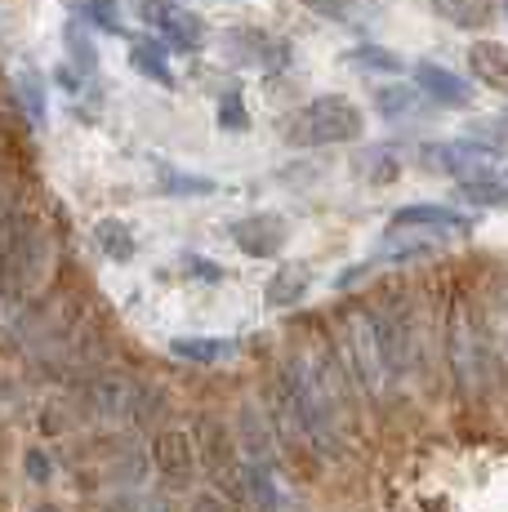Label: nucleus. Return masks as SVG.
<instances>
[{"instance_id": "1", "label": "nucleus", "mask_w": 508, "mask_h": 512, "mask_svg": "<svg viewBox=\"0 0 508 512\" xmlns=\"http://www.w3.org/2000/svg\"><path fill=\"white\" fill-rule=\"evenodd\" d=\"M366 134V112L344 94H321L312 103L295 107L281 121V139L290 147H330V143H353Z\"/></svg>"}, {"instance_id": "2", "label": "nucleus", "mask_w": 508, "mask_h": 512, "mask_svg": "<svg viewBox=\"0 0 508 512\" xmlns=\"http://www.w3.org/2000/svg\"><path fill=\"white\" fill-rule=\"evenodd\" d=\"M446 357H451L459 388L473 397V392L486 383V370H491V343H486V326H482V317H477V303H468V299L451 303V321H446Z\"/></svg>"}, {"instance_id": "3", "label": "nucleus", "mask_w": 508, "mask_h": 512, "mask_svg": "<svg viewBox=\"0 0 508 512\" xmlns=\"http://www.w3.org/2000/svg\"><path fill=\"white\" fill-rule=\"evenodd\" d=\"M370 321H375V339H379V352H384V370L393 383H406L415 374V361H419V321H415V308L393 294L388 303L370 308Z\"/></svg>"}, {"instance_id": "4", "label": "nucleus", "mask_w": 508, "mask_h": 512, "mask_svg": "<svg viewBox=\"0 0 508 512\" xmlns=\"http://www.w3.org/2000/svg\"><path fill=\"white\" fill-rule=\"evenodd\" d=\"M339 334H344V361H348V370H353L357 388L366 392V401H379L384 397L388 370H384V352H379L370 308L344 312V317H339Z\"/></svg>"}, {"instance_id": "5", "label": "nucleus", "mask_w": 508, "mask_h": 512, "mask_svg": "<svg viewBox=\"0 0 508 512\" xmlns=\"http://www.w3.org/2000/svg\"><path fill=\"white\" fill-rule=\"evenodd\" d=\"M134 5H139L143 23L165 41V49H183V54H192V49L205 45V23L192 14V9L174 5V0H134Z\"/></svg>"}, {"instance_id": "6", "label": "nucleus", "mask_w": 508, "mask_h": 512, "mask_svg": "<svg viewBox=\"0 0 508 512\" xmlns=\"http://www.w3.org/2000/svg\"><path fill=\"white\" fill-rule=\"evenodd\" d=\"M424 161L442 174H455V179H477V174H491L500 156L482 143H433L424 147Z\"/></svg>"}, {"instance_id": "7", "label": "nucleus", "mask_w": 508, "mask_h": 512, "mask_svg": "<svg viewBox=\"0 0 508 512\" xmlns=\"http://www.w3.org/2000/svg\"><path fill=\"white\" fill-rule=\"evenodd\" d=\"M152 464H156V472H161L165 481L183 486V481H192V472H197V446H192V437H188V432H179V428L156 432Z\"/></svg>"}, {"instance_id": "8", "label": "nucleus", "mask_w": 508, "mask_h": 512, "mask_svg": "<svg viewBox=\"0 0 508 512\" xmlns=\"http://www.w3.org/2000/svg\"><path fill=\"white\" fill-rule=\"evenodd\" d=\"M232 241L250 254V259H272L286 245V219L277 214H250V219L232 223Z\"/></svg>"}, {"instance_id": "9", "label": "nucleus", "mask_w": 508, "mask_h": 512, "mask_svg": "<svg viewBox=\"0 0 508 512\" xmlns=\"http://www.w3.org/2000/svg\"><path fill=\"white\" fill-rule=\"evenodd\" d=\"M223 49H228L237 63H254V67H277V63H286V49H281V41H272V36L254 32V27H232V32L223 36Z\"/></svg>"}, {"instance_id": "10", "label": "nucleus", "mask_w": 508, "mask_h": 512, "mask_svg": "<svg viewBox=\"0 0 508 512\" xmlns=\"http://www.w3.org/2000/svg\"><path fill=\"white\" fill-rule=\"evenodd\" d=\"M415 85H419V90H424L428 98L446 103V107H468V103H473V85H468L464 76H455L451 67L419 63V67H415Z\"/></svg>"}, {"instance_id": "11", "label": "nucleus", "mask_w": 508, "mask_h": 512, "mask_svg": "<svg viewBox=\"0 0 508 512\" xmlns=\"http://www.w3.org/2000/svg\"><path fill=\"white\" fill-rule=\"evenodd\" d=\"M397 228H433V232H473V219L446 205H402L393 214Z\"/></svg>"}, {"instance_id": "12", "label": "nucleus", "mask_w": 508, "mask_h": 512, "mask_svg": "<svg viewBox=\"0 0 508 512\" xmlns=\"http://www.w3.org/2000/svg\"><path fill=\"white\" fill-rule=\"evenodd\" d=\"M130 67L139 76H148V81H156L161 90H174V72H170V58H165V45H156L152 36H134Z\"/></svg>"}, {"instance_id": "13", "label": "nucleus", "mask_w": 508, "mask_h": 512, "mask_svg": "<svg viewBox=\"0 0 508 512\" xmlns=\"http://www.w3.org/2000/svg\"><path fill=\"white\" fill-rule=\"evenodd\" d=\"M468 67H473L477 81H486L491 90L508 94V45H495V41L473 45L468 49Z\"/></svg>"}, {"instance_id": "14", "label": "nucleus", "mask_w": 508, "mask_h": 512, "mask_svg": "<svg viewBox=\"0 0 508 512\" xmlns=\"http://www.w3.org/2000/svg\"><path fill=\"white\" fill-rule=\"evenodd\" d=\"M94 241L112 263H130L134 259V232L121 219H99L94 223Z\"/></svg>"}, {"instance_id": "15", "label": "nucleus", "mask_w": 508, "mask_h": 512, "mask_svg": "<svg viewBox=\"0 0 508 512\" xmlns=\"http://www.w3.org/2000/svg\"><path fill=\"white\" fill-rule=\"evenodd\" d=\"M428 5L455 27H486L491 23V0H428Z\"/></svg>"}, {"instance_id": "16", "label": "nucleus", "mask_w": 508, "mask_h": 512, "mask_svg": "<svg viewBox=\"0 0 508 512\" xmlns=\"http://www.w3.org/2000/svg\"><path fill=\"white\" fill-rule=\"evenodd\" d=\"M459 201H473V205H491V210H508V187L491 174H477V179H459Z\"/></svg>"}, {"instance_id": "17", "label": "nucleus", "mask_w": 508, "mask_h": 512, "mask_svg": "<svg viewBox=\"0 0 508 512\" xmlns=\"http://www.w3.org/2000/svg\"><path fill=\"white\" fill-rule=\"evenodd\" d=\"M308 281H312L308 268H281L277 277L268 281V308H290V303H299Z\"/></svg>"}, {"instance_id": "18", "label": "nucleus", "mask_w": 508, "mask_h": 512, "mask_svg": "<svg viewBox=\"0 0 508 512\" xmlns=\"http://www.w3.org/2000/svg\"><path fill=\"white\" fill-rule=\"evenodd\" d=\"M63 41H67V58L76 63V72H99V45H94V36L81 27V18H72V23L63 27Z\"/></svg>"}, {"instance_id": "19", "label": "nucleus", "mask_w": 508, "mask_h": 512, "mask_svg": "<svg viewBox=\"0 0 508 512\" xmlns=\"http://www.w3.org/2000/svg\"><path fill=\"white\" fill-rule=\"evenodd\" d=\"M170 352L183 361H197V366H214V361H223L232 352V343L228 339H174Z\"/></svg>"}, {"instance_id": "20", "label": "nucleus", "mask_w": 508, "mask_h": 512, "mask_svg": "<svg viewBox=\"0 0 508 512\" xmlns=\"http://www.w3.org/2000/svg\"><path fill=\"white\" fill-rule=\"evenodd\" d=\"M437 245L433 241H419V236H402V232H388L379 241V259H419V254H433Z\"/></svg>"}, {"instance_id": "21", "label": "nucleus", "mask_w": 508, "mask_h": 512, "mask_svg": "<svg viewBox=\"0 0 508 512\" xmlns=\"http://www.w3.org/2000/svg\"><path fill=\"white\" fill-rule=\"evenodd\" d=\"M241 432H246V441H241V450H246V459L250 464H268V450H272V441H268V428L259 423V415L254 410H246L241 415Z\"/></svg>"}, {"instance_id": "22", "label": "nucleus", "mask_w": 508, "mask_h": 512, "mask_svg": "<svg viewBox=\"0 0 508 512\" xmlns=\"http://www.w3.org/2000/svg\"><path fill=\"white\" fill-rule=\"evenodd\" d=\"M81 9L85 23L103 27V32H121V0H72Z\"/></svg>"}, {"instance_id": "23", "label": "nucleus", "mask_w": 508, "mask_h": 512, "mask_svg": "<svg viewBox=\"0 0 508 512\" xmlns=\"http://www.w3.org/2000/svg\"><path fill=\"white\" fill-rule=\"evenodd\" d=\"M14 90H18V98H23L27 116L41 125V121H45V85H41V76H36V72H18Z\"/></svg>"}, {"instance_id": "24", "label": "nucleus", "mask_w": 508, "mask_h": 512, "mask_svg": "<svg viewBox=\"0 0 508 512\" xmlns=\"http://www.w3.org/2000/svg\"><path fill=\"white\" fill-rule=\"evenodd\" d=\"M161 192H170V196H205V192H214V183L201 179V174H179V170L165 165L161 170Z\"/></svg>"}, {"instance_id": "25", "label": "nucleus", "mask_w": 508, "mask_h": 512, "mask_svg": "<svg viewBox=\"0 0 508 512\" xmlns=\"http://www.w3.org/2000/svg\"><path fill=\"white\" fill-rule=\"evenodd\" d=\"M348 63H357V67H375V72H402V58L388 54V49H375V45L353 49V54H348Z\"/></svg>"}, {"instance_id": "26", "label": "nucleus", "mask_w": 508, "mask_h": 512, "mask_svg": "<svg viewBox=\"0 0 508 512\" xmlns=\"http://www.w3.org/2000/svg\"><path fill=\"white\" fill-rule=\"evenodd\" d=\"M219 125H223V130H246V125H250L246 103H241V94H237V90L223 94V103H219Z\"/></svg>"}, {"instance_id": "27", "label": "nucleus", "mask_w": 508, "mask_h": 512, "mask_svg": "<svg viewBox=\"0 0 508 512\" xmlns=\"http://www.w3.org/2000/svg\"><path fill=\"white\" fill-rule=\"evenodd\" d=\"M299 5H308L312 14H321V18H353L357 0H299Z\"/></svg>"}, {"instance_id": "28", "label": "nucleus", "mask_w": 508, "mask_h": 512, "mask_svg": "<svg viewBox=\"0 0 508 512\" xmlns=\"http://www.w3.org/2000/svg\"><path fill=\"white\" fill-rule=\"evenodd\" d=\"M27 472H32V481H50L54 477V464L41 455V450H27Z\"/></svg>"}, {"instance_id": "29", "label": "nucleus", "mask_w": 508, "mask_h": 512, "mask_svg": "<svg viewBox=\"0 0 508 512\" xmlns=\"http://www.w3.org/2000/svg\"><path fill=\"white\" fill-rule=\"evenodd\" d=\"M192 512H228V504H223L219 495H197V504H192Z\"/></svg>"}, {"instance_id": "30", "label": "nucleus", "mask_w": 508, "mask_h": 512, "mask_svg": "<svg viewBox=\"0 0 508 512\" xmlns=\"http://www.w3.org/2000/svg\"><path fill=\"white\" fill-rule=\"evenodd\" d=\"M41 512H54V508H41Z\"/></svg>"}, {"instance_id": "31", "label": "nucleus", "mask_w": 508, "mask_h": 512, "mask_svg": "<svg viewBox=\"0 0 508 512\" xmlns=\"http://www.w3.org/2000/svg\"><path fill=\"white\" fill-rule=\"evenodd\" d=\"M504 9H508V0H504Z\"/></svg>"}]
</instances>
